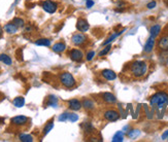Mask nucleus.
<instances>
[{
  "label": "nucleus",
  "mask_w": 168,
  "mask_h": 142,
  "mask_svg": "<svg viewBox=\"0 0 168 142\" xmlns=\"http://www.w3.org/2000/svg\"><path fill=\"white\" fill-rule=\"evenodd\" d=\"M53 128H54V121H50V122L46 125L44 129H43V135H44V136L48 135V134L52 131Z\"/></svg>",
  "instance_id": "393cba45"
},
{
  "label": "nucleus",
  "mask_w": 168,
  "mask_h": 142,
  "mask_svg": "<svg viewBox=\"0 0 168 142\" xmlns=\"http://www.w3.org/2000/svg\"><path fill=\"white\" fill-rule=\"evenodd\" d=\"M158 48L160 51L168 52V34H165L158 40Z\"/></svg>",
  "instance_id": "9b49d317"
},
{
  "label": "nucleus",
  "mask_w": 168,
  "mask_h": 142,
  "mask_svg": "<svg viewBox=\"0 0 168 142\" xmlns=\"http://www.w3.org/2000/svg\"><path fill=\"white\" fill-rule=\"evenodd\" d=\"M69 57H70V59L72 60L73 62H82L83 59H84V54H83V52L81 50H78V48H73V50H71L70 52H69Z\"/></svg>",
  "instance_id": "0eeeda50"
},
{
  "label": "nucleus",
  "mask_w": 168,
  "mask_h": 142,
  "mask_svg": "<svg viewBox=\"0 0 168 142\" xmlns=\"http://www.w3.org/2000/svg\"><path fill=\"white\" fill-rule=\"evenodd\" d=\"M94 56H95V52L94 51H90V52H88V54H87V60L88 61H91L92 59L94 58Z\"/></svg>",
  "instance_id": "72a5a7b5"
},
{
  "label": "nucleus",
  "mask_w": 168,
  "mask_h": 142,
  "mask_svg": "<svg viewBox=\"0 0 168 142\" xmlns=\"http://www.w3.org/2000/svg\"><path fill=\"white\" fill-rule=\"evenodd\" d=\"M0 61L2 62V63H4L5 65H8V66H10L12 64V58H10L9 56H7V55H5V54L0 55Z\"/></svg>",
  "instance_id": "5701e85b"
},
{
  "label": "nucleus",
  "mask_w": 168,
  "mask_h": 142,
  "mask_svg": "<svg viewBox=\"0 0 168 142\" xmlns=\"http://www.w3.org/2000/svg\"><path fill=\"white\" fill-rule=\"evenodd\" d=\"M28 121H29V118L25 115H18V116L12 117L10 120V123L15 126H24L27 124Z\"/></svg>",
  "instance_id": "1a4fd4ad"
},
{
  "label": "nucleus",
  "mask_w": 168,
  "mask_h": 142,
  "mask_svg": "<svg viewBox=\"0 0 168 142\" xmlns=\"http://www.w3.org/2000/svg\"><path fill=\"white\" fill-rule=\"evenodd\" d=\"M155 44H156V38L153 36H150L149 39L146 40L144 44V47H143V52L146 53V54H150V53L153 52L155 47Z\"/></svg>",
  "instance_id": "9d476101"
},
{
  "label": "nucleus",
  "mask_w": 168,
  "mask_h": 142,
  "mask_svg": "<svg viewBox=\"0 0 168 142\" xmlns=\"http://www.w3.org/2000/svg\"><path fill=\"white\" fill-rule=\"evenodd\" d=\"M160 32H161V26H160V25H154V26H152L151 29H150V35L156 38V37L160 34Z\"/></svg>",
  "instance_id": "aec40b11"
},
{
  "label": "nucleus",
  "mask_w": 168,
  "mask_h": 142,
  "mask_svg": "<svg viewBox=\"0 0 168 142\" xmlns=\"http://www.w3.org/2000/svg\"><path fill=\"white\" fill-rule=\"evenodd\" d=\"M78 120V115L75 114V113H70L69 112V116H68V121L71 123H74Z\"/></svg>",
  "instance_id": "2f4dec72"
},
{
  "label": "nucleus",
  "mask_w": 168,
  "mask_h": 142,
  "mask_svg": "<svg viewBox=\"0 0 168 142\" xmlns=\"http://www.w3.org/2000/svg\"><path fill=\"white\" fill-rule=\"evenodd\" d=\"M124 140V132L119 131L112 137V142H122Z\"/></svg>",
  "instance_id": "b1692460"
},
{
  "label": "nucleus",
  "mask_w": 168,
  "mask_h": 142,
  "mask_svg": "<svg viewBox=\"0 0 168 142\" xmlns=\"http://www.w3.org/2000/svg\"><path fill=\"white\" fill-rule=\"evenodd\" d=\"M68 116H69V112H63L62 114H60V116L58 117V120L60 122H66L68 121Z\"/></svg>",
  "instance_id": "7c9ffc66"
},
{
  "label": "nucleus",
  "mask_w": 168,
  "mask_h": 142,
  "mask_svg": "<svg viewBox=\"0 0 168 142\" xmlns=\"http://www.w3.org/2000/svg\"><path fill=\"white\" fill-rule=\"evenodd\" d=\"M1 35H2V28L0 26V37H1Z\"/></svg>",
  "instance_id": "58836bf2"
},
{
  "label": "nucleus",
  "mask_w": 168,
  "mask_h": 142,
  "mask_svg": "<svg viewBox=\"0 0 168 142\" xmlns=\"http://www.w3.org/2000/svg\"><path fill=\"white\" fill-rule=\"evenodd\" d=\"M110 48H111V45L107 44L106 46H105L104 48H103V50L99 53V57H103V56H105V55H107V53L110 51Z\"/></svg>",
  "instance_id": "c756f323"
},
{
  "label": "nucleus",
  "mask_w": 168,
  "mask_h": 142,
  "mask_svg": "<svg viewBox=\"0 0 168 142\" xmlns=\"http://www.w3.org/2000/svg\"><path fill=\"white\" fill-rule=\"evenodd\" d=\"M139 134H140V131H139V130L133 129V130H130V131L128 132L127 136L130 138V139H135V138H137V136H139Z\"/></svg>",
  "instance_id": "bb28decb"
},
{
  "label": "nucleus",
  "mask_w": 168,
  "mask_h": 142,
  "mask_svg": "<svg viewBox=\"0 0 168 142\" xmlns=\"http://www.w3.org/2000/svg\"><path fill=\"white\" fill-rule=\"evenodd\" d=\"M12 104H14L16 107H18V108H21V107H23L24 104H25V99H24V97H17L14 99Z\"/></svg>",
  "instance_id": "4be33fe9"
},
{
  "label": "nucleus",
  "mask_w": 168,
  "mask_h": 142,
  "mask_svg": "<svg viewBox=\"0 0 168 142\" xmlns=\"http://www.w3.org/2000/svg\"><path fill=\"white\" fill-rule=\"evenodd\" d=\"M47 106L50 107H57L58 106V98L54 95H50L47 98Z\"/></svg>",
  "instance_id": "f3484780"
},
{
  "label": "nucleus",
  "mask_w": 168,
  "mask_h": 142,
  "mask_svg": "<svg viewBox=\"0 0 168 142\" xmlns=\"http://www.w3.org/2000/svg\"><path fill=\"white\" fill-rule=\"evenodd\" d=\"M94 1L93 0H87V2H86V6L88 7V8H92L93 7V5H94Z\"/></svg>",
  "instance_id": "c9c22d12"
},
{
  "label": "nucleus",
  "mask_w": 168,
  "mask_h": 142,
  "mask_svg": "<svg viewBox=\"0 0 168 142\" xmlns=\"http://www.w3.org/2000/svg\"><path fill=\"white\" fill-rule=\"evenodd\" d=\"M16 56H17V59H18L19 61H23V50L22 48H19L18 51L16 52Z\"/></svg>",
  "instance_id": "473e14b6"
},
{
  "label": "nucleus",
  "mask_w": 168,
  "mask_h": 142,
  "mask_svg": "<svg viewBox=\"0 0 168 142\" xmlns=\"http://www.w3.org/2000/svg\"><path fill=\"white\" fill-rule=\"evenodd\" d=\"M4 123V118L3 117H0V124H3Z\"/></svg>",
  "instance_id": "4c0bfd02"
},
{
  "label": "nucleus",
  "mask_w": 168,
  "mask_h": 142,
  "mask_svg": "<svg viewBox=\"0 0 168 142\" xmlns=\"http://www.w3.org/2000/svg\"><path fill=\"white\" fill-rule=\"evenodd\" d=\"M16 1H18V0H16Z\"/></svg>",
  "instance_id": "a19ab883"
},
{
  "label": "nucleus",
  "mask_w": 168,
  "mask_h": 142,
  "mask_svg": "<svg viewBox=\"0 0 168 142\" xmlns=\"http://www.w3.org/2000/svg\"><path fill=\"white\" fill-rule=\"evenodd\" d=\"M88 37L85 35L83 32H77V33L73 34L71 37V41L73 44L77 45V46H84L87 42H88Z\"/></svg>",
  "instance_id": "20e7f679"
},
{
  "label": "nucleus",
  "mask_w": 168,
  "mask_h": 142,
  "mask_svg": "<svg viewBox=\"0 0 168 142\" xmlns=\"http://www.w3.org/2000/svg\"><path fill=\"white\" fill-rule=\"evenodd\" d=\"M12 23H14L15 25H16L18 28L24 27V25H25V22H24V20H22V19H20V18H15L14 20H12Z\"/></svg>",
  "instance_id": "c85d7f7f"
},
{
  "label": "nucleus",
  "mask_w": 168,
  "mask_h": 142,
  "mask_svg": "<svg viewBox=\"0 0 168 142\" xmlns=\"http://www.w3.org/2000/svg\"><path fill=\"white\" fill-rule=\"evenodd\" d=\"M82 127H83L84 132L86 134H88V135H90V134H92V133L95 132V129H94L93 125H92L90 122H85L84 124L82 125Z\"/></svg>",
  "instance_id": "dca6fc26"
},
{
  "label": "nucleus",
  "mask_w": 168,
  "mask_h": 142,
  "mask_svg": "<svg viewBox=\"0 0 168 142\" xmlns=\"http://www.w3.org/2000/svg\"><path fill=\"white\" fill-rule=\"evenodd\" d=\"M20 140L22 142H32L33 141V137L31 135H28V134H20L19 136Z\"/></svg>",
  "instance_id": "cd10ccee"
},
{
  "label": "nucleus",
  "mask_w": 168,
  "mask_h": 142,
  "mask_svg": "<svg viewBox=\"0 0 168 142\" xmlns=\"http://www.w3.org/2000/svg\"><path fill=\"white\" fill-rule=\"evenodd\" d=\"M66 48V44L64 42H57L53 45L52 50L54 51L55 53H62L64 52Z\"/></svg>",
  "instance_id": "6ab92c4d"
},
{
  "label": "nucleus",
  "mask_w": 168,
  "mask_h": 142,
  "mask_svg": "<svg viewBox=\"0 0 168 142\" xmlns=\"http://www.w3.org/2000/svg\"><path fill=\"white\" fill-rule=\"evenodd\" d=\"M36 45H42V46H50L51 45V40L47 38H40L38 40L35 41Z\"/></svg>",
  "instance_id": "a878e982"
},
{
  "label": "nucleus",
  "mask_w": 168,
  "mask_h": 142,
  "mask_svg": "<svg viewBox=\"0 0 168 142\" xmlns=\"http://www.w3.org/2000/svg\"><path fill=\"white\" fill-rule=\"evenodd\" d=\"M57 3L54 2V1H51V0H46L42 2V8L44 11L49 12V14H54L55 11L57 10Z\"/></svg>",
  "instance_id": "423d86ee"
},
{
  "label": "nucleus",
  "mask_w": 168,
  "mask_h": 142,
  "mask_svg": "<svg viewBox=\"0 0 168 142\" xmlns=\"http://www.w3.org/2000/svg\"><path fill=\"white\" fill-rule=\"evenodd\" d=\"M165 138H168V130L166 132H164L163 135H162V139H165Z\"/></svg>",
  "instance_id": "e433bc0d"
},
{
  "label": "nucleus",
  "mask_w": 168,
  "mask_h": 142,
  "mask_svg": "<svg viewBox=\"0 0 168 142\" xmlns=\"http://www.w3.org/2000/svg\"><path fill=\"white\" fill-rule=\"evenodd\" d=\"M103 117L108 122H117L120 118V113L115 109H107L103 113Z\"/></svg>",
  "instance_id": "39448f33"
},
{
  "label": "nucleus",
  "mask_w": 168,
  "mask_h": 142,
  "mask_svg": "<svg viewBox=\"0 0 168 142\" xmlns=\"http://www.w3.org/2000/svg\"><path fill=\"white\" fill-rule=\"evenodd\" d=\"M101 75H102V77L104 79H106V80H115V79L117 78V74L115 71H112V70L110 69H104L101 71Z\"/></svg>",
  "instance_id": "f8f14e48"
},
{
  "label": "nucleus",
  "mask_w": 168,
  "mask_h": 142,
  "mask_svg": "<svg viewBox=\"0 0 168 142\" xmlns=\"http://www.w3.org/2000/svg\"><path fill=\"white\" fill-rule=\"evenodd\" d=\"M156 5H157L156 1H151V2H149L148 4H146V7H148L149 9H153L154 7H156Z\"/></svg>",
  "instance_id": "f704fd0d"
},
{
  "label": "nucleus",
  "mask_w": 168,
  "mask_h": 142,
  "mask_svg": "<svg viewBox=\"0 0 168 142\" xmlns=\"http://www.w3.org/2000/svg\"><path fill=\"white\" fill-rule=\"evenodd\" d=\"M150 104L152 107H157V108H163L168 104V93L165 91H160L154 94L150 98Z\"/></svg>",
  "instance_id": "f03ea898"
},
{
  "label": "nucleus",
  "mask_w": 168,
  "mask_h": 142,
  "mask_svg": "<svg viewBox=\"0 0 168 142\" xmlns=\"http://www.w3.org/2000/svg\"><path fill=\"white\" fill-rule=\"evenodd\" d=\"M148 63L145 61L136 60V61H133L129 65L128 72L134 78H141L148 72Z\"/></svg>",
  "instance_id": "f257e3e1"
},
{
  "label": "nucleus",
  "mask_w": 168,
  "mask_h": 142,
  "mask_svg": "<svg viewBox=\"0 0 168 142\" xmlns=\"http://www.w3.org/2000/svg\"><path fill=\"white\" fill-rule=\"evenodd\" d=\"M125 30H126V29H123L122 31H119V32H117V33H114V34H112V35H111V36L109 37V38L107 39V40H105L104 42H103V46H104V45L109 44V43H110V42H112V41H114L115 39L117 38V37L120 36V35L123 33V32H125Z\"/></svg>",
  "instance_id": "412c9836"
},
{
  "label": "nucleus",
  "mask_w": 168,
  "mask_h": 142,
  "mask_svg": "<svg viewBox=\"0 0 168 142\" xmlns=\"http://www.w3.org/2000/svg\"><path fill=\"white\" fill-rule=\"evenodd\" d=\"M4 30L8 34H16L18 32V27L15 25L14 23H8L4 26Z\"/></svg>",
  "instance_id": "a211bd4d"
},
{
  "label": "nucleus",
  "mask_w": 168,
  "mask_h": 142,
  "mask_svg": "<svg viewBox=\"0 0 168 142\" xmlns=\"http://www.w3.org/2000/svg\"><path fill=\"white\" fill-rule=\"evenodd\" d=\"M59 78H60V82L62 84V86L66 89H72V88H74L75 85H76V81H75L73 75L69 72L61 73Z\"/></svg>",
  "instance_id": "7ed1b4c3"
},
{
  "label": "nucleus",
  "mask_w": 168,
  "mask_h": 142,
  "mask_svg": "<svg viewBox=\"0 0 168 142\" xmlns=\"http://www.w3.org/2000/svg\"><path fill=\"white\" fill-rule=\"evenodd\" d=\"M82 104H83V107H84L87 111H91L95 108V104H94V102L92 101L91 99H88V98H85V99L83 100Z\"/></svg>",
  "instance_id": "2eb2a0df"
},
{
  "label": "nucleus",
  "mask_w": 168,
  "mask_h": 142,
  "mask_svg": "<svg viewBox=\"0 0 168 142\" xmlns=\"http://www.w3.org/2000/svg\"><path fill=\"white\" fill-rule=\"evenodd\" d=\"M164 3L166 4V6H168V0H164Z\"/></svg>",
  "instance_id": "ea45409f"
},
{
  "label": "nucleus",
  "mask_w": 168,
  "mask_h": 142,
  "mask_svg": "<svg viewBox=\"0 0 168 142\" xmlns=\"http://www.w3.org/2000/svg\"><path fill=\"white\" fill-rule=\"evenodd\" d=\"M68 105H69V108L71 109V110H80L81 108L83 107V104L82 102L80 101L78 99H71L68 101Z\"/></svg>",
  "instance_id": "4468645a"
},
{
  "label": "nucleus",
  "mask_w": 168,
  "mask_h": 142,
  "mask_svg": "<svg viewBox=\"0 0 168 142\" xmlns=\"http://www.w3.org/2000/svg\"><path fill=\"white\" fill-rule=\"evenodd\" d=\"M101 97H102V100L104 102L108 104H115L117 102V98L115 97V95H112L111 93L105 92L101 94Z\"/></svg>",
  "instance_id": "ddd939ff"
},
{
  "label": "nucleus",
  "mask_w": 168,
  "mask_h": 142,
  "mask_svg": "<svg viewBox=\"0 0 168 142\" xmlns=\"http://www.w3.org/2000/svg\"><path fill=\"white\" fill-rule=\"evenodd\" d=\"M90 28L88 21L84 18H80L76 22V29L80 32H87Z\"/></svg>",
  "instance_id": "6e6552de"
}]
</instances>
